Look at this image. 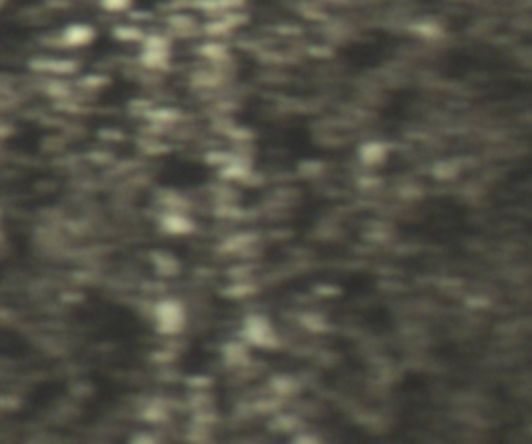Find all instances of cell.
<instances>
[{
    "label": "cell",
    "instance_id": "6da1fadb",
    "mask_svg": "<svg viewBox=\"0 0 532 444\" xmlns=\"http://www.w3.org/2000/svg\"><path fill=\"white\" fill-rule=\"evenodd\" d=\"M154 320L156 328L164 334L179 333L186 324V309L179 301L175 299H164L156 305L154 309Z\"/></svg>",
    "mask_w": 532,
    "mask_h": 444
},
{
    "label": "cell",
    "instance_id": "7a4b0ae2",
    "mask_svg": "<svg viewBox=\"0 0 532 444\" xmlns=\"http://www.w3.org/2000/svg\"><path fill=\"white\" fill-rule=\"evenodd\" d=\"M243 334L252 345H258L262 349H270L277 345V331L265 316H252L243 324Z\"/></svg>",
    "mask_w": 532,
    "mask_h": 444
},
{
    "label": "cell",
    "instance_id": "277c9868",
    "mask_svg": "<svg viewBox=\"0 0 532 444\" xmlns=\"http://www.w3.org/2000/svg\"><path fill=\"white\" fill-rule=\"evenodd\" d=\"M94 27L90 25H83V23H75V25H69L63 34V39L69 44V46H85L94 39Z\"/></svg>",
    "mask_w": 532,
    "mask_h": 444
},
{
    "label": "cell",
    "instance_id": "8992f818",
    "mask_svg": "<svg viewBox=\"0 0 532 444\" xmlns=\"http://www.w3.org/2000/svg\"><path fill=\"white\" fill-rule=\"evenodd\" d=\"M100 2H102V6H104L107 11H114V13L125 11V8L131 4V0H100Z\"/></svg>",
    "mask_w": 532,
    "mask_h": 444
},
{
    "label": "cell",
    "instance_id": "5b68a950",
    "mask_svg": "<svg viewBox=\"0 0 532 444\" xmlns=\"http://www.w3.org/2000/svg\"><path fill=\"white\" fill-rule=\"evenodd\" d=\"M385 156H387V149L380 144H368L362 148V160L366 164H379L385 160Z\"/></svg>",
    "mask_w": 532,
    "mask_h": 444
},
{
    "label": "cell",
    "instance_id": "3957f363",
    "mask_svg": "<svg viewBox=\"0 0 532 444\" xmlns=\"http://www.w3.org/2000/svg\"><path fill=\"white\" fill-rule=\"evenodd\" d=\"M169 56H171V52H169V44H167V39H162V37H150L148 42H146V48H144V61H146V65L148 67H164L167 63H169Z\"/></svg>",
    "mask_w": 532,
    "mask_h": 444
}]
</instances>
